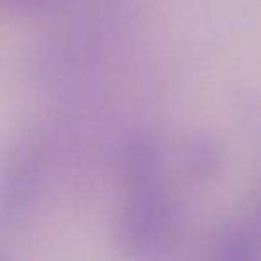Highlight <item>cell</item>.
I'll return each mask as SVG.
<instances>
[{
	"label": "cell",
	"instance_id": "6da1fadb",
	"mask_svg": "<svg viewBox=\"0 0 261 261\" xmlns=\"http://www.w3.org/2000/svg\"><path fill=\"white\" fill-rule=\"evenodd\" d=\"M172 229V210L167 197L145 186L123 218L122 234L127 247L149 252L167 240Z\"/></svg>",
	"mask_w": 261,
	"mask_h": 261
},
{
	"label": "cell",
	"instance_id": "7a4b0ae2",
	"mask_svg": "<svg viewBox=\"0 0 261 261\" xmlns=\"http://www.w3.org/2000/svg\"><path fill=\"white\" fill-rule=\"evenodd\" d=\"M215 261H254L252 245L242 236H231L217 250Z\"/></svg>",
	"mask_w": 261,
	"mask_h": 261
},
{
	"label": "cell",
	"instance_id": "3957f363",
	"mask_svg": "<svg viewBox=\"0 0 261 261\" xmlns=\"http://www.w3.org/2000/svg\"><path fill=\"white\" fill-rule=\"evenodd\" d=\"M47 0H15V4L22 6V4H29V6H38V4H43Z\"/></svg>",
	"mask_w": 261,
	"mask_h": 261
}]
</instances>
